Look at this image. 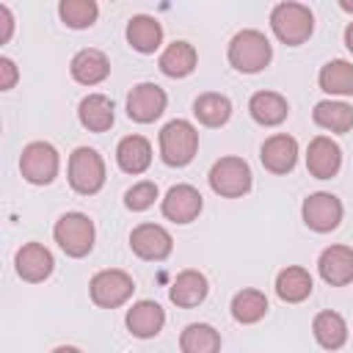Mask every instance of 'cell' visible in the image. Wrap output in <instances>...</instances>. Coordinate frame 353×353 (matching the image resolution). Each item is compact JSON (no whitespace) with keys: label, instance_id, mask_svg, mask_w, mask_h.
I'll use <instances>...</instances> for the list:
<instances>
[{"label":"cell","instance_id":"6da1fadb","mask_svg":"<svg viewBox=\"0 0 353 353\" xmlns=\"http://www.w3.org/2000/svg\"><path fill=\"white\" fill-rule=\"evenodd\" d=\"M226 58H229V66L234 72H243V74H256L262 72L270 58H273V44L270 39L256 30V28H243L232 36L229 47H226Z\"/></svg>","mask_w":353,"mask_h":353},{"label":"cell","instance_id":"7a4b0ae2","mask_svg":"<svg viewBox=\"0 0 353 353\" xmlns=\"http://www.w3.org/2000/svg\"><path fill=\"white\" fill-rule=\"evenodd\" d=\"M270 30L287 47H301L314 33V14L298 0H284L270 11Z\"/></svg>","mask_w":353,"mask_h":353},{"label":"cell","instance_id":"3957f363","mask_svg":"<svg viewBox=\"0 0 353 353\" xmlns=\"http://www.w3.org/2000/svg\"><path fill=\"white\" fill-rule=\"evenodd\" d=\"M52 237L58 243V248L72 256V259H83L91 254L94 248V237H97V229H94V221L85 215V212H63L55 226H52Z\"/></svg>","mask_w":353,"mask_h":353},{"label":"cell","instance_id":"277c9868","mask_svg":"<svg viewBox=\"0 0 353 353\" xmlns=\"http://www.w3.org/2000/svg\"><path fill=\"white\" fill-rule=\"evenodd\" d=\"M199 152V130L188 119H171L160 130V160L171 168L193 163Z\"/></svg>","mask_w":353,"mask_h":353},{"label":"cell","instance_id":"5b68a950","mask_svg":"<svg viewBox=\"0 0 353 353\" xmlns=\"http://www.w3.org/2000/svg\"><path fill=\"white\" fill-rule=\"evenodd\" d=\"M105 160L97 149L91 146H77L72 154H69V163H66V179H69V188L80 196H94L105 188Z\"/></svg>","mask_w":353,"mask_h":353},{"label":"cell","instance_id":"8992f818","mask_svg":"<svg viewBox=\"0 0 353 353\" xmlns=\"http://www.w3.org/2000/svg\"><path fill=\"white\" fill-rule=\"evenodd\" d=\"M207 182H210L212 193H218L221 199H243L254 185V174L243 157L226 154V157L212 163Z\"/></svg>","mask_w":353,"mask_h":353},{"label":"cell","instance_id":"52a82bcc","mask_svg":"<svg viewBox=\"0 0 353 353\" xmlns=\"http://www.w3.org/2000/svg\"><path fill=\"white\" fill-rule=\"evenodd\" d=\"M132 292H135V281L121 268H105L94 273L88 281V295L99 309H119L132 298Z\"/></svg>","mask_w":353,"mask_h":353},{"label":"cell","instance_id":"ba28073f","mask_svg":"<svg viewBox=\"0 0 353 353\" xmlns=\"http://www.w3.org/2000/svg\"><path fill=\"white\" fill-rule=\"evenodd\" d=\"M58 168H61V157L50 141H30L19 154V174L30 185H52Z\"/></svg>","mask_w":353,"mask_h":353},{"label":"cell","instance_id":"9c48e42d","mask_svg":"<svg viewBox=\"0 0 353 353\" xmlns=\"http://www.w3.org/2000/svg\"><path fill=\"white\" fill-rule=\"evenodd\" d=\"M342 215H345V207L342 201L328 193V190H317V193H309L301 204V218L303 223L317 232V234H328L334 232L339 223H342Z\"/></svg>","mask_w":353,"mask_h":353},{"label":"cell","instance_id":"30bf717a","mask_svg":"<svg viewBox=\"0 0 353 353\" xmlns=\"http://www.w3.org/2000/svg\"><path fill=\"white\" fill-rule=\"evenodd\" d=\"M130 248L138 259L146 262H163L174 251V237L165 226L160 223H138L130 232Z\"/></svg>","mask_w":353,"mask_h":353},{"label":"cell","instance_id":"8fae6325","mask_svg":"<svg viewBox=\"0 0 353 353\" xmlns=\"http://www.w3.org/2000/svg\"><path fill=\"white\" fill-rule=\"evenodd\" d=\"M168 97L157 83H138L127 94V116L135 124H152L165 113Z\"/></svg>","mask_w":353,"mask_h":353},{"label":"cell","instance_id":"7c38bea8","mask_svg":"<svg viewBox=\"0 0 353 353\" xmlns=\"http://www.w3.org/2000/svg\"><path fill=\"white\" fill-rule=\"evenodd\" d=\"M14 270H17V276H19L22 281H28V284H41V281L50 279L52 270H55L52 251H50L47 245H41V243L30 240V243H25V245L17 248V254H14Z\"/></svg>","mask_w":353,"mask_h":353},{"label":"cell","instance_id":"4fadbf2b","mask_svg":"<svg viewBox=\"0 0 353 353\" xmlns=\"http://www.w3.org/2000/svg\"><path fill=\"white\" fill-rule=\"evenodd\" d=\"M204 207V199L199 193V188L188 185V182H179V185H171L168 193L163 196L160 201V210H163V218H168L171 223H193L199 218Z\"/></svg>","mask_w":353,"mask_h":353},{"label":"cell","instance_id":"5bb4252c","mask_svg":"<svg viewBox=\"0 0 353 353\" xmlns=\"http://www.w3.org/2000/svg\"><path fill=\"white\" fill-rule=\"evenodd\" d=\"M342 168V149L331 135H317L306 149V171L314 179H331Z\"/></svg>","mask_w":353,"mask_h":353},{"label":"cell","instance_id":"9a60e30c","mask_svg":"<svg viewBox=\"0 0 353 353\" xmlns=\"http://www.w3.org/2000/svg\"><path fill=\"white\" fill-rule=\"evenodd\" d=\"M259 160L270 174H290L298 163V141L287 132H276L259 146Z\"/></svg>","mask_w":353,"mask_h":353},{"label":"cell","instance_id":"2e32d148","mask_svg":"<svg viewBox=\"0 0 353 353\" xmlns=\"http://www.w3.org/2000/svg\"><path fill=\"white\" fill-rule=\"evenodd\" d=\"M317 273L331 287H345L353 281V248L350 245H328L317 256Z\"/></svg>","mask_w":353,"mask_h":353},{"label":"cell","instance_id":"e0dca14e","mask_svg":"<svg viewBox=\"0 0 353 353\" xmlns=\"http://www.w3.org/2000/svg\"><path fill=\"white\" fill-rule=\"evenodd\" d=\"M69 74L80 85H88V88L91 85H99L110 74V58L102 50H97V47H85V50H80V52L72 55Z\"/></svg>","mask_w":353,"mask_h":353},{"label":"cell","instance_id":"ac0fdd59","mask_svg":"<svg viewBox=\"0 0 353 353\" xmlns=\"http://www.w3.org/2000/svg\"><path fill=\"white\" fill-rule=\"evenodd\" d=\"M124 323H127V331H130L132 336H138V339H152V336H157V334L163 331V325H165V312H163V306H160L157 301L143 298V301H135V303L127 309Z\"/></svg>","mask_w":353,"mask_h":353},{"label":"cell","instance_id":"d6986e66","mask_svg":"<svg viewBox=\"0 0 353 353\" xmlns=\"http://www.w3.org/2000/svg\"><path fill=\"white\" fill-rule=\"evenodd\" d=\"M207 292H210L207 276H204L201 270L188 268V270L176 273V279L171 281V287H168V301H171L174 306H179V309H193V306H199V303L207 298Z\"/></svg>","mask_w":353,"mask_h":353},{"label":"cell","instance_id":"ffe728a7","mask_svg":"<svg viewBox=\"0 0 353 353\" xmlns=\"http://www.w3.org/2000/svg\"><path fill=\"white\" fill-rule=\"evenodd\" d=\"M124 36H127V44H130L135 52L152 55V52H157L160 44H163V25H160L157 17H152V14H135V17H130Z\"/></svg>","mask_w":353,"mask_h":353},{"label":"cell","instance_id":"44dd1931","mask_svg":"<svg viewBox=\"0 0 353 353\" xmlns=\"http://www.w3.org/2000/svg\"><path fill=\"white\" fill-rule=\"evenodd\" d=\"M196 63H199V52H196V47H193L190 41H185V39L171 41V44L160 52V61H157L160 72H163L165 77H171V80H182V77L193 74V72H196Z\"/></svg>","mask_w":353,"mask_h":353},{"label":"cell","instance_id":"7402d4cb","mask_svg":"<svg viewBox=\"0 0 353 353\" xmlns=\"http://www.w3.org/2000/svg\"><path fill=\"white\" fill-rule=\"evenodd\" d=\"M77 119L88 132H108L116 121V105L105 94H88L77 105Z\"/></svg>","mask_w":353,"mask_h":353},{"label":"cell","instance_id":"603a6c76","mask_svg":"<svg viewBox=\"0 0 353 353\" xmlns=\"http://www.w3.org/2000/svg\"><path fill=\"white\" fill-rule=\"evenodd\" d=\"M248 113L262 127H279L290 116V102L279 91H254L248 99Z\"/></svg>","mask_w":353,"mask_h":353},{"label":"cell","instance_id":"cb8c5ba5","mask_svg":"<svg viewBox=\"0 0 353 353\" xmlns=\"http://www.w3.org/2000/svg\"><path fill=\"white\" fill-rule=\"evenodd\" d=\"M116 163L124 174H143L152 165V143L143 135H124L116 146Z\"/></svg>","mask_w":353,"mask_h":353},{"label":"cell","instance_id":"d4e9b609","mask_svg":"<svg viewBox=\"0 0 353 353\" xmlns=\"http://www.w3.org/2000/svg\"><path fill=\"white\" fill-rule=\"evenodd\" d=\"M312 290H314V279L301 265H287L276 276V295L284 303H301V301H306L312 295Z\"/></svg>","mask_w":353,"mask_h":353},{"label":"cell","instance_id":"484cf974","mask_svg":"<svg viewBox=\"0 0 353 353\" xmlns=\"http://www.w3.org/2000/svg\"><path fill=\"white\" fill-rule=\"evenodd\" d=\"M193 116L204 127H223L232 119V99L218 91H204L193 99Z\"/></svg>","mask_w":353,"mask_h":353},{"label":"cell","instance_id":"4316f807","mask_svg":"<svg viewBox=\"0 0 353 353\" xmlns=\"http://www.w3.org/2000/svg\"><path fill=\"white\" fill-rule=\"evenodd\" d=\"M312 334H314V339H317L320 347H325V350H339V347H345V342H347V323H345V317H342L339 312L325 309V312L314 314V320H312Z\"/></svg>","mask_w":353,"mask_h":353},{"label":"cell","instance_id":"83f0119b","mask_svg":"<svg viewBox=\"0 0 353 353\" xmlns=\"http://www.w3.org/2000/svg\"><path fill=\"white\" fill-rule=\"evenodd\" d=\"M312 119L317 127L328 130V132H336V135H345L353 130V108L342 99H323L314 105L312 110Z\"/></svg>","mask_w":353,"mask_h":353},{"label":"cell","instance_id":"f1b7e54d","mask_svg":"<svg viewBox=\"0 0 353 353\" xmlns=\"http://www.w3.org/2000/svg\"><path fill=\"white\" fill-rule=\"evenodd\" d=\"M317 83L331 97H353V61L331 58L328 63L320 66Z\"/></svg>","mask_w":353,"mask_h":353},{"label":"cell","instance_id":"f546056e","mask_svg":"<svg viewBox=\"0 0 353 353\" xmlns=\"http://www.w3.org/2000/svg\"><path fill=\"white\" fill-rule=\"evenodd\" d=\"M229 309H232V317H234L240 325H254V323H259V320L268 314V295H265L262 290L245 287V290L234 292Z\"/></svg>","mask_w":353,"mask_h":353},{"label":"cell","instance_id":"4dcf8cb0","mask_svg":"<svg viewBox=\"0 0 353 353\" xmlns=\"http://www.w3.org/2000/svg\"><path fill=\"white\" fill-rule=\"evenodd\" d=\"M182 353H215L221 350V334L210 323H190L179 334Z\"/></svg>","mask_w":353,"mask_h":353},{"label":"cell","instance_id":"1f68e13d","mask_svg":"<svg viewBox=\"0 0 353 353\" xmlns=\"http://www.w3.org/2000/svg\"><path fill=\"white\" fill-rule=\"evenodd\" d=\"M58 17L72 30H85L97 22L99 6L97 0H58Z\"/></svg>","mask_w":353,"mask_h":353},{"label":"cell","instance_id":"d6a6232c","mask_svg":"<svg viewBox=\"0 0 353 353\" xmlns=\"http://www.w3.org/2000/svg\"><path fill=\"white\" fill-rule=\"evenodd\" d=\"M157 196H160L157 185H154L152 179H141V182H135L132 188H127V193H124V207H127L130 212H143V210H149V207L157 201Z\"/></svg>","mask_w":353,"mask_h":353},{"label":"cell","instance_id":"836d02e7","mask_svg":"<svg viewBox=\"0 0 353 353\" xmlns=\"http://www.w3.org/2000/svg\"><path fill=\"white\" fill-rule=\"evenodd\" d=\"M17 80H19L17 63L3 55V58H0V91H11V88L17 85Z\"/></svg>","mask_w":353,"mask_h":353},{"label":"cell","instance_id":"e575fe53","mask_svg":"<svg viewBox=\"0 0 353 353\" xmlns=\"http://www.w3.org/2000/svg\"><path fill=\"white\" fill-rule=\"evenodd\" d=\"M0 14H3V39H0V41L8 44V41H11V33H14V14H11L8 6H3Z\"/></svg>","mask_w":353,"mask_h":353},{"label":"cell","instance_id":"d590c367","mask_svg":"<svg viewBox=\"0 0 353 353\" xmlns=\"http://www.w3.org/2000/svg\"><path fill=\"white\" fill-rule=\"evenodd\" d=\"M342 39H345V47H347V52H353V22L345 28V36H342Z\"/></svg>","mask_w":353,"mask_h":353},{"label":"cell","instance_id":"8d00e7d4","mask_svg":"<svg viewBox=\"0 0 353 353\" xmlns=\"http://www.w3.org/2000/svg\"><path fill=\"white\" fill-rule=\"evenodd\" d=\"M339 8L347 11V14H353V0H339Z\"/></svg>","mask_w":353,"mask_h":353},{"label":"cell","instance_id":"74e56055","mask_svg":"<svg viewBox=\"0 0 353 353\" xmlns=\"http://www.w3.org/2000/svg\"><path fill=\"white\" fill-rule=\"evenodd\" d=\"M110 3H113V0H110Z\"/></svg>","mask_w":353,"mask_h":353}]
</instances>
